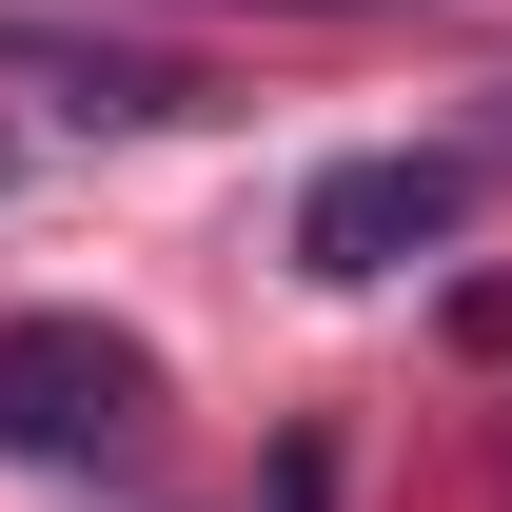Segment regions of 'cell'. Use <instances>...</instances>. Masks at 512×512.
Returning <instances> with one entry per match:
<instances>
[{
    "instance_id": "cell-1",
    "label": "cell",
    "mask_w": 512,
    "mask_h": 512,
    "mask_svg": "<svg viewBox=\"0 0 512 512\" xmlns=\"http://www.w3.org/2000/svg\"><path fill=\"white\" fill-rule=\"evenodd\" d=\"M158 434V355L99 316H20L0 335V453H40V473H99V453Z\"/></svg>"
},
{
    "instance_id": "cell-2",
    "label": "cell",
    "mask_w": 512,
    "mask_h": 512,
    "mask_svg": "<svg viewBox=\"0 0 512 512\" xmlns=\"http://www.w3.org/2000/svg\"><path fill=\"white\" fill-rule=\"evenodd\" d=\"M453 217H473V158H335V178L296 197V256H316V276H394V256H434Z\"/></svg>"
},
{
    "instance_id": "cell-3",
    "label": "cell",
    "mask_w": 512,
    "mask_h": 512,
    "mask_svg": "<svg viewBox=\"0 0 512 512\" xmlns=\"http://www.w3.org/2000/svg\"><path fill=\"white\" fill-rule=\"evenodd\" d=\"M493 158H512V99H493Z\"/></svg>"
}]
</instances>
